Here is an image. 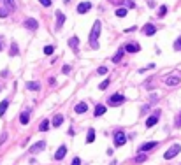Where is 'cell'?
Masks as SVG:
<instances>
[{
  "instance_id": "cell-1",
  "label": "cell",
  "mask_w": 181,
  "mask_h": 165,
  "mask_svg": "<svg viewBox=\"0 0 181 165\" xmlns=\"http://www.w3.org/2000/svg\"><path fill=\"white\" fill-rule=\"evenodd\" d=\"M100 30H102V25H100V21L97 20L95 23H93V28H91V33H90V44H91V48H93V49H97V48H99L97 39H99Z\"/></svg>"
},
{
  "instance_id": "cell-2",
  "label": "cell",
  "mask_w": 181,
  "mask_h": 165,
  "mask_svg": "<svg viewBox=\"0 0 181 165\" xmlns=\"http://www.w3.org/2000/svg\"><path fill=\"white\" fill-rule=\"evenodd\" d=\"M123 102H125V97H123V95H120V93H116V95H111L109 98H107V104H109V105H113V107H118V105H121Z\"/></svg>"
},
{
  "instance_id": "cell-3",
  "label": "cell",
  "mask_w": 181,
  "mask_h": 165,
  "mask_svg": "<svg viewBox=\"0 0 181 165\" xmlns=\"http://www.w3.org/2000/svg\"><path fill=\"white\" fill-rule=\"evenodd\" d=\"M179 151H181V146H179V144H172L171 148H169V149L165 151L164 158H165V160H172V158H174V156L178 155Z\"/></svg>"
},
{
  "instance_id": "cell-4",
  "label": "cell",
  "mask_w": 181,
  "mask_h": 165,
  "mask_svg": "<svg viewBox=\"0 0 181 165\" xmlns=\"http://www.w3.org/2000/svg\"><path fill=\"white\" fill-rule=\"evenodd\" d=\"M125 142H127V135H125V132H123V130L114 132V146L120 148V146H123Z\"/></svg>"
},
{
  "instance_id": "cell-5",
  "label": "cell",
  "mask_w": 181,
  "mask_h": 165,
  "mask_svg": "<svg viewBox=\"0 0 181 165\" xmlns=\"http://www.w3.org/2000/svg\"><path fill=\"white\" fill-rule=\"evenodd\" d=\"M123 49L127 53H137V51H141V46H139L137 42H129V44H125Z\"/></svg>"
},
{
  "instance_id": "cell-6",
  "label": "cell",
  "mask_w": 181,
  "mask_h": 165,
  "mask_svg": "<svg viewBox=\"0 0 181 165\" xmlns=\"http://www.w3.org/2000/svg\"><path fill=\"white\" fill-rule=\"evenodd\" d=\"M25 28H28V30H37L39 28V23L37 20H33V18H28V20H25Z\"/></svg>"
},
{
  "instance_id": "cell-7",
  "label": "cell",
  "mask_w": 181,
  "mask_h": 165,
  "mask_svg": "<svg viewBox=\"0 0 181 165\" xmlns=\"http://www.w3.org/2000/svg\"><path fill=\"white\" fill-rule=\"evenodd\" d=\"M44 148H46V142H44V141H39V142H35L33 146H30V153L32 155H35V153L42 151Z\"/></svg>"
},
{
  "instance_id": "cell-8",
  "label": "cell",
  "mask_w": 181,
  "mask_h": 165,
  "mask_svg": "<svg viewBox=\"0 0 181 165\" xmlns=\"http://www.w3.org/2000/svg\"><path fill=\"white\" fill-rule=\"evenodd\" d=\"M179 82H181L179 76H169V77H165V84L167 86H178Z\"/></svg>"
},
{
  "instance_id": "cell-9",
  "label": "cell",
  "mask_w": 181,
  "mask_h": 165,
  "mask_svg": "<svg viewBox=\"0 0 181 165\" xmlns=\"http://www.w3.org/2000/svg\"><path fill=\"white\" fill-rule=\"evenodd\" d=\"M157 146H158V142L150 141V142H146V144H142L141 148H139V153H146V151H150V149H153V148H157Z\"/></svg>"
},
{
  "instance_id": "cell-10",
  "label": "cell",
  "mask_w": 181,
  "mask_h": 165,
  "mask_svg": "<svg viewBox=\"0 0 181 165\" xmlns=\"http://www.w3.org/2000/svg\"><path fill=\"white\" fill-rule=\"evenodd\" d=\"M158 111H157V113H153L150 116V118H148V120H146V126H148V128H151V126H153V125H157V121H158Z\"/></svg>"
},
{
  "instance_id": "cell-11",
  "label": "cell",
  "mask_w": 181,
  "mask_h": 165,
  "mask_svg": "<svg viewBox=\"0 0 181 165\" xmlns=\"http://www.w3.org/2000/svg\"><path fill=\"white\" fill-rule=\"evenodd\" d=\"M55 16H56V30H58V28L63 26V23H65V14L60 12V11H56V14H55Z\"/></svg>"
},
{
  "instance_id": "cell-12",
  "label": "cell",
  "mask_w": 181,
  "mask_h": 165,
  "mask_svg": "<svg viewBox=\"0 0 181 165\" xmlns=\"http://www.w3.org/2000/svg\"><path fill=\"white\" fill-rule=\"evenodd\" d=\"M67 155V148L65 146H60L58 149H56V153H55V160H63Z\"/></svg>"
},
{
  "instance_id": "cell-13",
  "label": "cell",
  "mask_w": 181,
  "mask_h": 165,
  "mask_svg": "<svg viewBox=\"0 0 181 165\" xmlns=\"http://www.w3.org/2000/svg\"><path fill=\"white\" fill-rule=\"evenodd\" d=\"M90 9H91L90 2H81L79 5H78V12H79V14H84V12H88Z\"/></svg>"
},
{
  "instance_id": "cell-14",
  "label": "cell",
  "mask_w": 181,
  "mask_h": 165,
  "mask_svg": "<svg viewBox=\"0 0 181 165\" xmlns=\"http://www.w3.org/2000/svg\"><path fill=\"white\" fill-rule=\"evenodd\" d=\"M142 32H144L146 35H155L157 26H155V25H151V23H148V25H144V26H142Z\"/></svg>"
},
{
  "instance_id": "cell-15",
  "label": "cell",
  "mask_w": 181,
  "mask_h": 165,
  "mask_svg": "<svg viewBox=\"0 0 181 165\" xmlns=\"http://www.w3.org/2000/svg\"><path fill=\"white\" fill-rule=\"evenodd\" d=\"M74 111H76L78 114L86 113V111H88V104H86V102H79L78 105H76V107H74Z\"/></svg>"
},
{
  "instance_id": "cell-16",
  "label": "cell",
  "mask_w": 181,
  "mask_h": 165,
  "mask_svg": "<svg viewBox=\"0 0 181 165\" xmlns=\"http://www.w3.org/2000/svg\"><path fill=\"white\" fill-rule=\"evenodd\" d=\"M69 46H71V48H72V49H74L76 53H78V46H79V39H78L76 35H74V37H71V39H69Z\"/></svg>"
},
{
  "instance_id": "cell-17",
  "label": "cell",
  "mask_w": 181,
  "mask_h": 165,
  "mask_svg": "<svg viewBox=\"0 0 181 165\" xmlns=\"http://www.w3.org/2000/svg\"><path fill=\"white\" fill-rule=\"evenodd\" d=\"M27 88H28V90H32V92H39V90H40V84H39V82H35V81H28V82H27Z\"/></svg>"
},
{
  "instance_id": "cell-18",
  "label": "cell",
  "mask_w": 181,
  "mask_h": 165,
  "mask_svg": "<svg viewBox=\"0 0 181 165\" xmlns=\"http://www.w3.org/2000/svg\"><path fill=\"white\" fill-rule=\"evenodd\" d=\"M104 114H106V105H100V104H99V105L95 107V116L100 118V116H104Z\"/></svg>"
},
{
  "instance_id": "cell-19",
  "label": "cell",
  "mask_w": 181,
  "mask_h": 165,
  "mask_svg": "<svg viewBox=\"0 0 181 165\" xmlns=\"http://www.w3.org/2000/svg\"><path fill=\"white\" fill-rule=\"evenodd\" d=\"M28 121H30V114L27 113V111H25V113H21V116H20V123H21V125H27Z\"/></svg>"
},
{
  "instance_id": "cell-20",
  "label": "cell",
  "mask_w": 181,
  "mask_h": 165,
  "mask_svg": "<svg viewBox=\"0 0 181 165\" xmlns=\"http://www.w3.org/2000/svg\"><path fill=\"white\" fill-rule=\"evenodd\" d=\"M39 130L40 132H48V130H49V121H48V120H42L40 125H39Z\"/></svg>"
},
{
  "instance_id": "cell-21",
  "label": "cell",
  "mask_w": 181,
  "mask_h": 165,
  "mask_svg": "<svg viewBox=\"0 0 181 165\" xmlns=\"http://www.w3.org/2000/svg\"><path fill=\"white\" fill-rule=\"evenodd\" d=\"M4 2V5L7 7V11H14L16 9V4H14V0H2Z\"/></svg>"
},
{
  "instance_id": "cell-22",
  "label": "cell",
  "mask_w": 181,
  "mask_h": 165,
  "mask_svg": "<svg viewBox=\"0 0 181 165\" xmlns=\"http://www.w3.org/2000/svg\"><path fill=\"white\" fill-rule=\"evenodd\" d=\"M62 123H63V116H62V114H55V118H53V125H55V126H60Z\"/></svg>"
},
{
  "instance_id": "cell-23",
  "label": "cell",
  "mask_w": 181,
  "mask_h": 165,
  "mask_svg": "<svg viewBox=\"0 0 181 165\" xmlns=\"http://www.w3.org/2000/svg\"><path fill=\"white\" fill-rule=\"evenodd\" d=\"M93 141H95V130H93V128H90V130H88V135H86V142H88V144H91Z\"/></svg>"
},
{
  "instance_id": "cell-24",
  "label": "cell",
  "mask_w": 181,
  "mask_h": 165,
  "mask_svg": "<svg viewBox=\"0 0 181 165\" xmlns=\"http://www.w3.org/2000/svg\"><path fill=\"white\" fill-rule=\"evenodd\" d=\"M7 107H9V100H2V102H0V116H2V114H5Z\"/></svg>"
},
{
  "instance_id": "cell-25",
  "label": "cell",
  "mask_w": 181,
  "mask_h": 165,
  "mask_svg": "<svg viewBox=\"0 0 181 165\" xmlns=\"http://www.w3.org/2000/svg\"><path fill=\"white\" fill-rule=\"evenodd\" d=\"M123 53H125V49H120V51L116 53V54H114V56H113V58H111V60H113V62L114 63H118L121 60V56H123Z\"/></svg>"
},
{
  "instance_id": "cell-26",
  "label": "cell",
  "mask_w": 181,
  "mask_h": 165,
  "mask_svg": "<svg viewBox=\"0 0 181 165\" xmlns=\"http://www.w3.org/2000/svg\"><path fill=\"white\" fill-rule=\"evenodd\" d=\"M116 16H118V18H125V16H127V9H125V7L118 9L116 11Z\"/></svg>"
},
{
  "instance_id": "cell-27",
  "label": "cell",
  "mask_w": 181,
  "mask_h": 165,
  "mask_svg": "<svg viewBox=\"0 0 181 165\" xmlns=\"http://www.w3.org/2000/svg\"><path fill=\"white\" fill-rule=\"evenodd\" d=\"M146 158H148V156L144 155V153H139V155L135 156V162H137V163H141V162H146Z\"/></svg>"
},
{
  "instance_id": "cell-28",
  "label": "cell",
  "mask_w": 181,
  "mask_h": 165,
  "mask_svg": "<svg viewBox=\"0 0 181 165\" xmlns=\"http://www.w3.org/2000/svg\"><path fill=\"white\" fill-rule=\"evenodd\" d=\"M20 49H18V46H16V42H12V46H11V56H14V54H18Z\"/></svg>"
},
{
  "instance_id": "cell-29",
  "label": "cell",
  "mask_w": 181,
  "mask_h": 165,
  "mask_svg": "<svg viewBox=\"0 0 181 165\" xmlns=\"http://www.w3.org/2000/svg\"><path fill=\"white\" fill-rule=\"evenodd\" d=\"M165 14H167V7H165V5H162L160 9H158V18H164Z\"/></svg>"
},
{
  "instance_id": "cell-30",
  "label": "cell",
  "mask_w": 181,
  "mask_h": 165,
  "mask_svg": "<svg viewBox=\"0 0 181 165\" xmlns=\"http://www.w3.org/2000/svg\"><path fill=\"white\" fill-rule=\"evenodd\" d=\"M174 49H176V51H181V35L176 39V42H174Z\"/></svg>"
},
{
  "instance_id": "cell-31",
  "label": "cell",
  "mask_w": 181,
  "mask_h": 165,
  "mask_svg": "<svg viewBox=\"0 0 181 165\" xmlns=\"http://www.w3.org/2000/svg\"><path fill=\"white\" fill-rule=\"evenodd\" d=\"M53 51H55L53 46H46V48H44V54H53Z\"/></svg>"
},
{
  "instance_id": "cell-32",
  "label": "cell",
  "mask_w": 181,
  "mask_h": 165,
  "mask_svg": "<svg viewBox=\"0 0 181 165\" xmlns=\"http://www.w3.org/2000/svg\"><path fill=\"white\" fill-rule=\"evenodd\" d=\"M107 86H109V79H106V81H102V82H100V86H99V88H100V90H106Z\"/></svg>"
},
{
  "instance_id": "cell-33",
  "label": "cell",
  "mask_w": 181,
  "mask_h": 165,
  "mask_svg": "<svg viewBox=\"0 0 181 165\" xmlns=\"http://www.w3.org/2000/svg\"><path fill=\"white\" fill-rule=\"evenodd\" d=\"M174 123H176V126H178V128H181V113L176 116V121H174Z\"/></svg>"
},
{
  "instance_id": "cell-34",
  "label": "cell",
  "mask_w": 181,
  "mask_h": 165,
  "mask_svg": "<svg viewBox=\"0 0 181 165\" xmlns=\"http://www.w3.org/2000/svg\"><path fill=\"white\" fill-rule=\"evenodd\" d=\"M97 72L100 74V76H106V74H107V69H106V67H99V70H97Z\"/></svg>"
},
{
  "instance_id": "cell-35",
  "label": "cell",
  "mask_w": 181,
  "mask_h": 165,
  "mask_svg": "<svg viewBox=\"0 0 181 165\" xmlns=\"http://www.w3.org/2000/svg\"><path fill=\"white\" fill-rule=\"evenodd\" d=\"M40 5H44V7H49L51 5V0H39Z\"/></svg>"
},
{
  "instance_id": "cell-36",
  "label": "cell",
  "mask_w": 181,
  "mask_h": 165,
  "mask_svg": "<svg viewBox=\"0 0 181 165\" xmlns=\"http://www.w3.org/2000/svg\"><path fill=\"white\" fill-rule=\"evenodd\" d=\"M63 74H71V65H63Z\"/></svg>"
},
{
  "instance_id": "cell-37",
  "label": "cell",
  "mask_w": 181,
  "mask_h": 165,
  "mask_svg": "<svg viewBox=\"0 0 181 165\" xmlns=\"http://www.w3.org/2000/svg\"><path fill=\"white\" fill-rule=\"evenodd\" d=\"M7 9H0V18H7Z\"/></svg>"
},
{
  "instance_id": "cell-38",
  "label": "cell",
  "mask_w": 181,
  "mask_h": 165,
  "mask_svg": "<svg viewBox=\"0 0 181 165\" xmlns=\"http://www.w3.org/2000/svg\"><path fill=\"white\" fill-rule=\"evenodd\" d=\"M123 4H125L129 9H134V7H135V4H134V2H123Z\"/></svg>"
},
{
  "instance_id": "cell-39",
  "label": "cell",
  "mask_w": 181,
  "mask_h": 165,
  "mask_svg": "<svg viewBox=\"0 0 181 165\" xmlns=\"http://www.w3.org/2000/svg\"><path fill=\"white\" fill-rule=\"evenodd\" d=\"M5 139H7V134H5V132H4V134L0 135V146H2V142H4V141H5Z\"/></svg>"
},
{
  "instance_id": "cell-40",
  "label": "cell",
  "mask_w": 181,
  "mask_h": 165,
  "mask_svg": "<svg viewBox=\"0 0 181 165\" xmlns=\"http://www.w3.org/2000/svg\"><path fill=\"white\" fill-rule=\"evenodd\" d=\"M71 165H81V160H79V158H74Z\"/></svg>"
},
{
  "instance_id": "cell-41",
  "label": "cell",
  "mask_w": 181,
  "mask_h": 165,
  "mask_svg": "<svg viewBox=\"0 0 181 165\" xmlns=\"http://www.w3.org/2000/svg\"><path fill=\"white\" fill-rule=\"evenodd\" d=\"M111 4H116V5H120V4H123V0H109Z\"/></svg>"
},
{
  "instance_id": "cell-42",
  "label": "cell",
  "mask_w": 181,
  "mask_h": 165,
  "mask_svg": "<svg viewBox=\"0 0 181 165\" xmlns=\"http://www.w3.org/2000/svg\"><path fill=\"white\" fill-rule=\"evenodd\" d=\"M2 48H4V44H2V39H0V51H2Z\"/></svg>"
}]
</instances>
